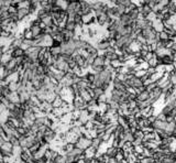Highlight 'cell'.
<instances>
[{
	"label": "cell",
	"instance_id": "obj_1",
	"mask_svg": "<svg viewBox=\"0 0 176 163\" xmlns=\"http://www.w3.org/2000/svg\"><path fill=\"white\" fill-rule=\"evenodd\" d=\"M73 107L75 110H85V109H88V104H86L84 100L81 99L79 96H76L74 99H73Z\"/></svg>",
	"mask_w": 176,
	"mask_h": 163
},
{
	"label": "cell",
	"instance_id": "obj_2",
	"mask_svg": "<svg viewBox=\"0 0 176 163\" xmlns=\"http://www.w3.org/2000/svg\"><path fill=\"white\" fill-rule=\"evenodd\" d=\"M75 145H76V148H78V149L85 151L86 149H88L89 147H91V140L87 139V138H85V137H81Z\"/></svg>",
	"mask_w": 176,
	"mask_h": 163
},
{
	"label": "cell",
	"instance_id": "obj_3",
	"mask_svg": "<svg viewBox=\"0 0 176 163\" xmlns=\"http://www.w3.org/2000/svg\"><path fill=\"white\" fill-rule=\"evenodd\" d=\"M160 61V65H164V66H167V65H172L173 62L175 61V57L172 54H166L163 55L161 59H158Z\"/></svg>",
	"mask_w": 176,
	"mask_h": 163
},
{
	"label": "cell",
	"instance_id": "obj_4",
	"mask_svg": "<svg viewBox=\"0 0 176 163\" xmlns=\"http://www.w3.org/2000/svg\"><path fill=\"white\" fill-rule=\"evenodd\" d=\"M166 127H167V122L163 121V120H158V119H156V120L152 123V128H153L154 131L166 130Z\"/></svg>",
	"mask_w": 176,
	"mask_h": 163
},
{
	"label": "cell",
	"instance_id": "obj_5",
	"mask_svg": "<svg viewBox=\"0 0 176 163\" xmlns=\"http://www.w3.org/2000/svg\"><path fill=\"white\" fill-rule=\"evenodd\" d=\"M30 29H31V32H32V34H33V38H34V39H36V38H39V36L44 34V33H43V30L41 29L39 24L31 23V24H30Z\"/></svg>",
	"mask_w": 176,
	"mask_h": 163
},
{
	"label": "cell",
	"instance_id": "obj_6",
	"mask_svg": "<svg viewBox=\"0 0 176 163\" xmlns=\"http://www.w3.org/2000/svg\"><path fill=\"white\" fill-rule=\"evenodd\" d=\"M78 96H79L81 99L85 101L86 104L90 103L91 100L94 99V98H93V96H91V94L89 93V91H88V89H81V91H79V94H78Z\"/></svg>",
	"mask_w": 176,
	"mask_h": 163
},
{
	"label": "cell",
	"instance_id": "obj_7",
	"mask_svg": "<svg viewBox=\"0 0 176 163\" xmlns=\"http://www.w3.org/2000/svg\"><path fill=\"white\" fill-rule=\"evenodd\" d=\"M84 154H85V157H86L87 160H90V159L97 157V154H98V150L95 149L94 147H89L88 149H86L85 151H84Z\"/></svg>",
	"mask_w": 176,
	"mask_h": 163
},
{
	"label": "cell",
	"instance_id": "obj_8",
	"mask_svg": "<svg viewBox=\"0 0 176 163\" xmlns=\"http://www.w3.org/2000/svg\"><path fill=\"white\" fill-rule=\"evenodd\" d=\"M152 28H153L154 30H155V32H156V33H160V32L164 31L165 26H164V23H163L162 20H158V19H156L154 22H152Z\"/></svg>",
	"mask_w": 176,
	"mask_h": 163
},
{
	"label": "cell",
	"instance_id": "obj_9",
	"mask_svg": "<svg viewBox=\"0 0 176 163\" xmlns=\"http://www.w3.org/2000/svg\"><path fill=\"white\" fill-rule=\"evenodd\" d=\"M118 20L120 21V23H121L123 27H126V26H132L133 22H134V21H132V19L130 18V16H129V14H127V13L122 14L121 17L118 19Z\"/></svg>",
	"mask_w": 176,
	"mask_h": 163
},
{
	"label": "cell",
	"instance_id": "obj_10",
	"mask_svg": "<svg viewBox=\"0 0 176 163\" xmlns=\"http://www.w3.org/2000/svg\"><path fill=\"white\" fill-rule=\"evenodd\" d=\"M20 159L22 160L23 162L28 163V162H30L31 160H33V155L30 153L29 149H23L21 154H20Z\"/></svg>",
	"mask_w": 176,
	"mask_h": 163
},
{
	"label": "cell",
	"instance_id": "obj_11",
	"mask_svg": "<svg viewBox=\"0 0 176 163\" xmlns=\"http://www.w3.org/2000/svg\"><path fill=\"white\" fill-rule=\"evenodd\" d=\"M8 99L10 100V103L12 104H20V95H19L18 91H12L10 93V95L8 96Z\"/></svg>",
	"mask_w": 176,
	"mask_h": 163
},
{
	"label": "cell",
	"instance_id": "obj_12",
	"mask_svg": "<svg viewBox=\"0 0 176 163\" xmlns=\"http://www.w3.org/2000/svg\"><path fill=\"white\" fill-rule=\"evenodd\" d=\"M5 67L8 69V71H10V72H16L17 71V68H18V65H17V62H16V59H12L10 60L8 63L5 65Z\"/></svg>",
	"mask_w": 176,
	"mask_h": 163
},
{
	"label": "cell",
	"instance_id": "obj_13",
	"mask_svg": "<svg viewBox=\"0 0 176 163\" xmlns=\"http://www.w3.org/2000/svg\"><path fill=\"white\" fill-rule=\"evenodd\" d=\"M23 33V40H27V41H33V34L31 32V29L30 28H24L22 30Z\"/></svg>",
	"mask_w": 176,
	"mask_h": 163
},
{
	"label": "cell",
	"instance_id": "obj_14",
	"mask_svg": "<svg viewBox=\"0 0 176 163\" xmlns=\"http://www.w3.org/2000/svg\"><path fill=\"white\" fill-rule=\"evenodd\" d=\"M150 98H151L150 91H148L146 89H144L143 91H141L140 94L138 95V101H148Z\"/></svg>",
	"mask_w": 176,
	"mask_h": 163
},
{
	"label": "cell",
	"instance_id": "obj_15",
	"mask_svg": "<svg viewBox=\"0 0 176 163\" xmlns=\"http://www.w3.org/2000/svg\"><path fill=\"white\" fill-rule=\"evenodd\" d=\"M105 153L107 154L109 158H115L118 153V148H113V147H111V145H109Z\"/></svg>",
	"mask_w": 176,
	"mask_h": 163
},
{
	"label": "cell",
	"instance_id": "obj_16",
	"mask_svg": "<svg viewBox=\"0 0 176 163\" xmlns=\"http://www.w3.org/2000/svg\"><path fill=\"white\" fill-rule=\"evenodd\" d=\"M168 40H170V35H168L165 31L158 33V36H156V42H158V41H161V42H167Z\"/></svg>",
	"mask_w": 176,
	"mask_h": 163
},
{
	"label": "cell",
	"instance_id": "obj_17",
	"mask_svg": "<svg viewBox=\"0 0 176 163\" xmlns=\"http://www.w3.org/2000/svg\"><path fill=\"white\" fill-rule=\"evenodd\" d=\"M24 51L21 49V47H18V49H13L12 50V53H11V56L13 59H17V57H21V56H24Z\"/></svg>",
	"mask_w": 176,
	"mask_h": 163
},
{
	"label": "cell",
	"instance_id": "obj_18",
	"mask_svg": "<svg viewBox=\"0 0 176 163\" xmlns=\"http://www.w3.org/2000/svg\"><path fill=\"white\" fill-rule=\"evenodd\" d=\"M102 145H104V141L101 140L100 138H98V137L91 140V147H94V148H95V149H97V150H99Z\"/></svg>",
	"mask_w": 176,
	"mask_h": 163
},
{
	"label": "cell",
	"instance_id": "obj_19",
	"mask_svg": "<svg viewBox=\"0 0 176 163\" xmlns=\"http://www.w3.org/2000/svg\"><path fill=\"white\" fill-rule=\"evenodd\" d=\"M148 65H149V67H152V68H156L160 65V61L156 57V55L154 54V56L152 59L150 60L149 62H148Z\"/></svg>",
	"mask_w": 176,
	"mask_h": 163
},
{
	"label": "cell",
	"instance_id": "obj_20",
	"mask_svg": "<svg viewBox=\"0 0 176 163\" xmlns=\"http://www.w3.org/2000/svg\"><path fill=\"white\" fill-rule=\"evenodd\" d=\"M133 136H134V140H142L143 141V138H144V132L142 131L141 129H138L134 133H133Z\"/></svg>",
	"mask_w": 176,
	"mask_h": 163
},
{
	"label": "cell",
	"instance_id": "obj_21",
	"mask_svg": "<svg viewBox=\"0 0 176 163\" xmlns=\"http://www.w3.org/2000/svg\"><path fill=\"white\" fill-rule=\"evenodd\" d=\"M76 24H75V22L74 21H67L66 22V26H65V29L66 30H68V31H72L74 32L75 31V29H76Z\"/></svg>",
	"mask_w": 176,
	"mask_h": 163
},
{
	"label": "cell",
	"instance_id": "obj_22",
	"mask_svg": "<svg viewBox=\"0 0 176 163\" xmlns=\"http://www.w3.org/2000/svg\"><path fill=\"white\" fill-rule=\"evenodd\" d=\"M8 87H9L10 91H19V87H20V82L19 83H9L8 84Z\"/></svg>",
	"mask_w": 176,
	"mask_h": 163
},
{
	"label": "cell",
	"instance_id": "obj_23",
	"mask_svg": "<svg viewBox=\"0 0 176 163\" xmlns=\"http://www.w3.org/2000/svg\"><path fill=\"white\" fill-rule=\"evenodd\" d=\"M55 163H67V160H66V157L64 154H59V157L54 160Z\"/></svg>",
	"mask_w": 176,
	"mask_h": 163
},
{
	"label": "cell",
	"instance_id": "obj_24",
	"mask_svg": "<svg viewBox=\"0 0 176 163\" xmlns=\"http://www.w3.org/2000/svg\"><path fill=\"white\" fill-rule=\"evenodd\" d=\"M41 148V143H35L34 145H32L31 148L29 149V151H30V153L33 155V154H35L36 152H37V150Z\"/></svg>",
	"mask_w": 176,
	"mask_h": 163
},
{
	"label": "cell",
	"instance_id": "obj_25",
	"mask_svg": "<svg viewBox=\"0 0 176 163\" xmlns=\"http://www.w3.org/2000/svg\"><path fill=\"white\" fill-rule=\"evenodd\" d=\"M9 142L13 145V148L14 147H19V138H17V137H11Z\"/></svg>",
	"mask_w": 176,
	"mask_h": 163
},
{
	"label": "cell",
	"instance_id": "obj_26",
	"mask_svg": "<svg viewBox=\"0 0 176 163\" xmlns=\"http://www.w3.org/2000/svg\"><path fill=\"white\" fill-rule=\"evenodd\" d=\"M156 87H158V83H151V84H149L148 86L145 87V89L151 93V91H154V89H155Z\"/></svg>",
	"mask_w": 176,
	"mask_h": 163
},
{
	"label": "cell",
	"instance_id": "obj_27",
	"mask_svg": "<svg viewBox=\"0 0 176 163\" xmlns=\"http://www.w3.org/2000/svg\"><path fill=\"white\" fill-rule=\"evenodd\" d=\"M145 73H146V69H139V71L136 72V75H134V76L139 77V78H142V77L145 75Z\"/></svg>",
	"mask_w": 176,
	"mask_h": 163
},
{
	"label": "cell",
	"instance_id": "obj_28",
	"mask_svg": "<svg viewBox=\"0 0 176 163\" xmlns=\"http://www.w3.org/2000/svg\"><path fill=\"white\" fill-rule=\"evenodd\" d=\"M4 158H5L4 154L1 153V151H0V163H4Z\"/></svg>",
	"mask_w": 176,
	"mask_h": 163
},
{
	"label": "cell",
	"instance_id": "obj_29",
	"mask_svg": "<svg viewBox=\"0 0 176 163\" xmlns=\"http://www.w3.org/2000/svg\"><path fill=\"white\" fill-rule=\"evenodd\" d=\"M173 66H174V68L176 69V61H174V62H173Z\"/></svg>",
	"mask_w": 176,
	"mask_h": 163
},
{
	"label": "cell",
	"instance_id": "obj_30",
	"mask_svg": "<svg viewBox=\"0 0 176 163\" xmlns=\"http://www.w3.org/2000/svg\"><path fill=\"white\" fill-rule=\"evenodd\" d=\"M174 107H175V109H176V98L174 99Z\"/></svg>",
	"mask_w": 176,
	"mask_h": 163
},
{
	"label": "cell",
	"instance_id": "obj_31",
	"mask_svg": "<svg viewBox=\"0 0 176 163\" xmlns=\"http://www.w3.org/2000/svg\"><path fill=\"white\" fill-rule=\"evenodd\" d=\"M46 163H55V162H54V161H47Z\"/></svg>",
	"mask_w": 176,
	"mask_h": 163
},
{
	"label": "cell",
	"instance_id": "obj_32",
	"mask_svg": "<svg viewBox=\"0 0 176 163\" xmlns=\"http://www.w3.org/2000/svg\"><path fill=\"white\" fill-rule=\"evenodd\" d=\"M73 163H77V162H73Z\"/></svg>",
	"mask_w": 176,
	"mask_h": 163
}]
</instances>
